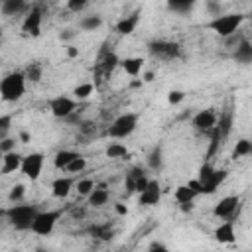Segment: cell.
<instances>
[{
    "label": "cell",
    "mask_w": 252,
    "mask_h": 252,
    "mask_svg": "<svg viewBox=\"0 0 252 252\" xmlns=\"http://www.w3.org/2000/svg\"><path fill=\"white\" fill-rule=\"evenodd\" d=\"M167 6H169V10H173V12L185 14V12H191V8H193V2H189V0H185V2H169Z\"/></svg>",
    "instance_id": "8d00e7d4"
},
{
    "label": "cell",
    "mask_w": 252,
    "mask_h": 252,
    "mask_svg": "<svg viewBox=\"0 0 252 252\" xmlns=\"http://www.w3.org/2000/svg\"><path fill=\"white\" fill-rule=\"evenodd\" d=\"M93 93H94V85L93 83H79L73 89V98L75 100H87Z\"/></svg>",
    "instance_id": "484cf974"
},
{
    "label": "cell",
    "mask_w": 252,
    "mask_h": 252,
    "mask_svg": "<svg viewBox=\"0 0 252 252\" xmlns=\"http://www.w3.org/2000/svg\"><path fill=\"white\" fill-rule=\"evenodd\" d=\"M22 159H24V156L22 154H18V152H8V154H4V158H2V165H0V175H8V173H14V171H18L20 169V165H22Z\"/></svg>",
    "instance_id": "9a60e30c"
},
{
    "label": "cell",
    "mask_w": 252,
    "mask_h": 252,
    "mask_svg": "<svg viewBox=\"0 0 252 252\" xmlns=\"http://www.w3.org/2000/svg\"><path fill=\"white\" fill-rule=\"evenodd\" d=\"M187 187H189V189H191L195 195H201V183H199L197 179H191V181L187 183Z\"/></svg>",
    "instance_id": "b9f144b4"
},
{
    "label": "cell",
    "mask_w": 252,
    "mask_h": 252,
    "mask_svg": "<svg viewBox=\"0 0 252 252\" xmlns=\"http://www.w3.org/2000/svg\"><path fill=\"white\" fill-rule=\"evenodd\" d=\"M49 110L55 118H69L77 110V100L67 94H59L49 100Z\"/></svg>",
    "instance_id": "9c48e42d"
},
{
    "label": "cell",
    "mask_w": 252,
    "mask_h": 252,
    "mask_svg": "<svg viewBox=\"0 0 252 252\" xmlns=\"http://www.w3.org/2000/svg\"><path fill=\"white\" fill-rule=\"evenodd\" d=\"M12 128V114H0V140L8 138Z\"/></svg>",
    "instance_id": "d590c367"
},
{
    "label": "cell",
    "mask_w": 252,
    "mask_h": 252,
    "mask_svg": "<svg viewBox=\"0 0 252 252\" xmlns=\"http://www.w3.org/2000/svg\"><path fill=\"white\" fill-rule=\"evenodd\" d=\"M104 154H106V158H110V159H124V158H128V148L124 146V144H120V142H110L108 146H106V150H104Z\"/></svg>",
    "instance_id": "cb8c5ba5"
},
{
    "label": "cell",
    "mask_w": 252,
    "mask_h": 252,
    "mask_svg": "<svg viewBox=\"0 0 252 252\" xmlns=\"http://www.w3.org/2000/svg\"><path fill=\"white\" fill-rule=\"evenodd\" d=\"M79 55V49H75L73 45H67V57H77Z\"/></svg>",
    "instance_id": "ee69618b"
},
{
    "label": "cell",
    "mask_w": 252,
    "mask_h": 252,
    "mask_svg": "<svg viewBox=\"0 0 252 252\" xmlns=\"http://www.w3.org/2000/svg\"><path fill=\"white\" fill-rule=\"evenodd\" d=\"M0 47H2V32H0Z\"/></svg>",
    "instance_id": "c3c4849f"
},
{
    "label": "cell",
    "mask_w": 252,
    "mask_h": 252,
    "mask_svg": "<svg viewBox=\"0 0 252 252\" xmlns=\"http://www.w3.org/2000/svg\"><path fill=\"white\" fill-rule=\"evenodd\" d=\"M79 26H81V30H85V32H94V30H98L100 26H102V18L100 16H83L81 18V22H79Z\"/></svg>",
    "instance_id": "f1b7e54d"
},
{
    "label": "cell",
    "mask_w": 252,
    "mask_h": 252,
    "mask_svg": "<svg viewBox=\"0 0 252 252\" xmlns=\"http://www.w3.org/2000/svg\"><path fill=\"white\" fill-rule=\"evenodd\" d=\"M0 10L6 16H16V14H20V12L26 10V2L24 0H4L2 6H0Z\"/></svg>",
    "instance_id": "d4e9b609"
},
{
    "label": "cell",
    "mask_w": 252,
    "mask_h": 252,
    "mask_svg": "<svg viewBox=\"0 0 252 252\" xmlns=\"http://www.w3.org/2000/svg\"><path fill=\"white\" fill-rule=\"evenodd\" d=\"M37 213V207L32 203H12V207L6 211V217L16 230H30Z\"/></svg>",
    "instance_id": "7a4b0ae2"
},
{
    "label": "cell",
    "mask_w": 252,
    "mask_h": 252,
    "mask_svg": "<svg viewBox=\"0 0 252 252\" xmlns=\"http://www.w3.org/2000/svg\"><path fill=\"white\" fill-rule=\"evenodd\" d=\"M114 211H116L118 215H126V213H128V207H126L124 203H116V205H114Z\"/></svg>",
    "instance_id": "7bdbcfd3"
},
{
    "label": "cell",
    "mask_w": 252,
    "mask_h": 252,
    "mask_svg": "<svg viewBox=\"0 0 252 252\" xmlns=\"http://www.w3.org/2000/svg\"><path fill=\"white\" fill-rule=\"evenodd\" d=\"M26 77H24V71H12V73H6L2 79H0V98L4 102H16L24 96L26 93Z\"/></svg>",
    "instance_id": "6da1fadb"
},
{
    "label": "cell",
    "mask_w": 252,
    "mask_h": 252,
    "mask_svg": "<svg viewBox=\"0 0 252 252\" xmlns=\"http://www.w3.org/2000/svg\"><path fill=\"white\" fill-rule=\"evenodd\" d=\"M238 205H240V197H238V195H226V197H222V199L215 205L213 215H215L217 219H230V217L236 213Z\"/></svg>",
    "instance_id": "7c38bea8"
},
{
    "label": "cell",
    "mask_w": 252,
    "mask_h": 252,
    "mask_svg": "<svg viewBox=\"0 0 252 252\" xmlns=\"http://www.w3.org/2000/svg\"><path fill=\"white\" fill-rule=\"evenodd\" d=\"M20 140H22L24 144H28V142H30V134H28L26 130H24V132H20Z\"/></svg>",
    "instance_id": "f6af8a7d"
},
{
    "label": "cell",
    "mask_w": 252,
    "mask_h": 252,
    "mask_svg": "<svg viewBox=\"0 0 252 252\" xmlns=\"http://www.w3.org/2000/svg\"><path fill=\"white\" fill-rule=\"evenodd\" d=\"M2 158H4V154H2V152H0V161H2Z\"/></svg>",
    "instance_id": "f907efd6"
},
{
    "label": "cell",
    "mask_w": 252,
    "mask_h": 252,
    "mask_svg": "<svg viewBox=\"0 0 252 252\" xmlns=\"http://www.w3.org/2000/svg\"><path fill=\"white\" fill-rule=\"evenodd\" d=\"M24 197H26V185H24V183H16V185H12V189H10V193H8L10 203H22Z\"/></svg>",
    "instance_id": "d6a6232c"
},
{
    "label": "cell",
    "mask_w": 252,
    "mask_h": 252,
    "mask_svg": "<svg viewBox=\"0 0 252 252\" xmlns=\"http://www.w3.org/2000/svg\"><path fill=\"white\" fill-rule=\"evenodd\" d=\"M75 33L71 32V30H65V33H61V39H69V37H73Z\"/></svg>",
    "instance_id": "7dc6e473"
},
{
    "label": "cell",
    "mask_w": 252,
    "mask_h": 252,
    "mask_svg": "<svg viewBox=\"0 0 252 252\" xmlns=\"http://www.w3.org/2000/svg\"><path fill=\"white\" fill-rule=\"evenodd\" d=\"M191 126H193L195 132L209 136V134L215 130V126H217V112H215V108L199 110V112L191 118Z\"/></svg>",
    "instance_id": "ba28073f"
},
{
    "label": "cell",
    "mask_w": 252,
    "mask_h": 252,
    "mask_svg": "<svg viewBox=\"0 0 252 252\" xmlns=\"http://www.w3.org/2000/svg\"><path fill=\"white\" fill-rule=\"evenodd\" d=\"M213 236H215V240H217V242H220V244H232V242H234V238H236L232 220H224V222H220V224L215 228Z\"/></svg>",
    "instance_id": "2e32d148"
},
{
    "label": "cell",
    "mask_w": 252,
    "mask_h": 252,
    "mask_svg": "<svg viewBox=\"0 0 252 252\" xmlns=\"http://www.w3.org/2000/svg\"><path fill=\"white\" fill-rule=\"evenodd\" d=\"M173 197H175V201L181 205V207H185V205H193V201H195V193L187 187V183L185 185H179V187H175V191H173Z\"/></svg>",
    "instance_id": "603a6c76"
},
{
    "label": "cell",
    "mask_w": 252,
    "mask_h": 252,
    "mask_svg": "<svg viewBox=\"0 0 252 252\" xmlns=\"http://www.w3.org/2000/svg\"><path fill=\"white\" fill-rule=\"evenodd\" d=\"M67 8H69L71 12H81L83 8H87V2H85V0H69V2H67Z\"/></svg>",
    "instance_id": "ab89813d"
},
{
    "label": "cell",
    "mask_w": 252,
    "mask_h": 252,
    "mask_svg": "<svg viewBox=\"0 0 252 252\" xmlns=\"http://www.w3.org/2000/svg\"><path fill=\"white\" fill-rule=\"evenodd\" d=\"M146 252H171L163 242H152L150 244V248L146 250Z\"/></svg>",
    "instance_id": "60d3db41"
},
{
    "label": "cell",
    "mask_w": 252,
    "mask_h": 252,
    "mask_svg": "<svg viewBox=\"0 0 252 252\" xmlns=\"http://www.w3.org/2000/svg\"><path fill=\"white\" fill-rule=\"evenodd\" d=\"M61 215H63V211H39L37 215H35V219H33V222H32V232H35L37 236H49L51 232H53V228H55V224H57V220L61 219Z\"/></svg>",
    "instance_id": "8992f818"
},
{
    "label": "cell",
    "mask_w": 252,
    "mask_h": 252,
    "mask_svg": "<svg viewBox=\"0 0 252 252\" xmlns=\"http://www.w3.org/2000/svg\"><path fill=\"white\" fill-rule=\"evenodd\" d=\"M138 126V114L134 112H124L120 116H116L110 126H108V136L114 138V140H122V138H128Z\"/></svg>",
    "instance_id": "5b68a950"
},
{
    "label": "cell",
    "mask_w": 252,
    "mask_h": 252,
    "mask_svg": "<svg viewBox=\"0 0 252 252\" xmlns=\"http://www.w3.org/2000/svg\"><path fill=\"white\" fill-rule=\"evenodd\" d=\"M226 177H228L226 169H215L211 163H203L195 179L201 183V195H213L219 189V185L224 183Z\"/></svg>",
    "instance_id": "3957f363"
},
{
    "label": "cell",
    "mask_w": 252,
    "mask_h": 252,
    "mask_svg": "<svg viewBox=\"0 0 252 252\" xmlns=\"http://www.w3.org/2000/svg\"><path fill=\"white\" fill-rule=\"evenodd\" d=\"M22 30L33 37H37L41 33V12L37 8H33L32 12H28V16L22 22Z\"/></svg>",
    "instance_id": "5bb4252c"
},
{
    "label": "cell",
    "mask_w": 252,
    "mask_h": 252,
    "mask_svg": "<svg viewBox=\"0 0 252 252\" xmlns=\"http://www.w3.org/2000/svg\"><path fill=\"white\" fill-rule=\"evenodd\" d=\"M150 177L146 175V171L142 167H132L128 173H126V189L128 193H142L148 185Z\"/></svg>",
    "instance_id": "8fae6325"
},
{
    "label": "cell",
    "mask_w": 252,
    "mask_h": 252,
    "mask_svg": "<svg viewBox=\"0 0 252 252\" xmlns=\"http://www.w3.org/2000/svg\"><path fill=\"white\" fill-rule=\"evenodd\" d=\"M146 163H148V167H150V169H154V171L161 169V165H163V154H161V148H158V146H156V148L148 154Z\"/></svg>",
    "instance_id": "83f0119b"
},
{
    "label": "cell",
    "mask_w": 252,
    "mask_h": 252,
    "mask_svg": "<svg viewBox=\"0 0 252 252\" xmlns=\"http://www.w3.org/2000/svg\"><path fill=\"white\" fill-rule=\"evenodd\" d=\"M41 73H43V69H41L39 63H30V65L26 67V71H24V77H26V81L37 83V81L41 79Z\"/></svg>",
    "instance_id": "f546056e"
},
{
    "label": "cell",
    "mask_w": 252,
    "mask_h": 252,
    "mask_svg": "<svg viewBox=\"0 0 252 252\" xmlns=\"http://www.w3.org/2000/svg\"><path fill=\"white\" fill-rule=\"evenodd\" d=\"M73 191V179L71 177H57L51 181V195L55 199H65Z\"/></svg>",
    "instance_id": "ac0fdd59"
},
{
    "label": "cell",
    "mask_w": 252,
    "mask_h": 252,
    "mask_svg": "<svg viewBox=\"0 0 252 252\" xmlns=\"http://www.w3.org/2000/svg\"><path fill=\"white\" fill-rule=\"evenodd\" d=\"M94 185H96V183H94L91 177H85V179H79L75 187H77V193H79L81 197H89L91 191L94 189Z\"/></svg>",
    "instance_id": "1f68e13d"
},
{
    "label": "cell",
    "mask_w": 252,
    "mask_h": 252,
    "mask_svg": "<svg viewBox=\"0 0 252 252\" xmlns=\"http://www.w3.org/2000/svg\"><path fill=\"white\" fill-rule=\"evenodd\" d=\"M154 81V73L152 71H148L146 75H144V83H152Z\"/></svg>",
    "instance_id": "bcb514c9"
},
{
    "label": "cell",
    "mask_w": 252,
    "mask_h": 252,
    "mask_svg": "<svg viewBox=\"0 0 252 252\" xmlns=\"http://www.w3.org/2000/svg\"><path fill=\"white\" fill-rule=\"evenodd\" d=\"M120 67L124 69L126 75L130 77H138L142 73V67H144V59L142 57H126L120 61Z\"/></svg>",
    "instance_id": "44dd1931"
},
{
    "label": "cell",
    "mask_w": 252,
    "mask_h": 252,
    "mask_svg": "<svg viewBox=\"0 0 252 252\" xmlns=\"http://www.w3.org/2000/svg\"><path fill=\"white\" fill-rule=\"evenodd\" d=\"M85 167H87V159L79 154V156H77V158L67 165V169H65V171H67V173H81V171H85Z\"/></svg>",
    "instance_id": "836d02e7"
},
{
    "label": "cell",
    "mask_w": 252,
    "mask_h": 252,
    "mask_svg": "<svg viewBox=\"0 0 252 252\" xmlns=\"http://www.w3.org/2000/svg\"><path fill=\"white\" fill-rule=\"evenodd\" d=\"M185 100V93L183 91H177V89H173V91H169L167 93V102L169 104H179V102H183Z\"/></svg>",
    "instance_id": "74e56055"
},
{
    "label": "cell",
    "mask_w": 252,
    "mask_h": 252,
    "mask_svg": "<svg viewBox=\"0 0 252 252\" xmlns=\"http://www.w3.org/2000/svg\"><path fill=\"white\" fill-rule=\"evenodd\" d=\"M138 195H140L138 197L140 205H146V207L158 205L159 199H161V185H159V181L158 179H150L148 185H146V189L142 193H138Z\"/></svg>",
    "instance_id": "4fadbf2b"
},
{
    "label": "cell",
    "mask_w": 252,
    "mask_h": 252,
    "mask_svg": "<svg viewBox=\"0 0 252 252\" xmlns=\"http://www.w3.org/2000/svg\"><path fill=\"white\" fill-rule=\"evenodd\" d=\"M234 59L238 63H250L252 61V43L242 37L238 43H236V49H234Z\"/></svg>",
    "instance_id": "ffe728a7"
},
{
    "label": "cell",
    "mask_w": 252,
    "mask_h": 252,
    "mask_svg": "<svg viewBox=\"0 0 252 252\" xmlns=\"http://www.w3.org/2000/svg\"><path fill=\"white\" fill-rule=\"evenodd\" d=\"M242 22H244V16L242 14H219V16H215L207 24V28L213 30L217 35H220V37L226 39V37L234 35L240 30Z\"/></svg>",
    "instance_id": "277c9868"
},
{
    "label": "cell",
    "mask_w": 252,
    "mask_h": 252,
    "mask_svg": "<svg viewBox=\"0 0 252 252\" xmlns=\"http://www.w3.org/2000/svg\"><path fill=\"white\" fill-rule=\"evenodd\" d=\"M43 161H45V156H43L41 152H32V154L24 156L22 165H20V171H22L28 179L35 181V179H39V175H41V171H43Z\"/></svg>",
    "instance_id": "52a82bcc"
},
{
    "label": "cell",
    "mask_w": 252,
    "mask_h": 252,
    "mask_svg": "<svg viewBox=\"0 0 252 252\" xmlns=\"http://www.w3.org/2000/svg\"><path fill=\"white\" fill-rule=\"evenodd\" d=\"M138 22H140V12H132V14H128V16H122V18L116 22V33H120V35H130V33L136 30Z\"/></svg>",
    "instance_id": "e0dca14e"
},
{
    "label": "cell",
    "mask_w": 252,
    "mask_h": 252,
    "mask_svg": "<svg viewBox=\"0 0 252 252\" xmlns=\"http://www.w3.org/2000/svg\"><path fill=\"white\" fill-rule=\"evenodd\" d=\"M118 63H120V61H118V57H116L114 53H106V55L102 57V61H100V67H102L104 73H110Z\"/></svg>",
    "instance_id": "e575fe53"
},
{
    "label": "cell",
    "mask_w": 252,
    "mask_h": 252,
    "mask_svg": "<svg viewBox=\"0 0 252 252\" xmlns=\"http://www.w3.org/2000/svg\"><path fill=\"white\" fill-rule=\"evenodd\" d=\"M14 148H16V140L14 138H4V140H0V152L2 154H8V152H14Z\"/></svg>",
    "instance_id": "f35d334b"
},
{
    "label": "cell",
    "mask_w": 252,
    "mask_h": 252,
    "mask_svg": "<svg viewBox=\"0 0 252 252\" xmlns=\"http://www.w3.org/2000/svg\"><path fill=\"white\" fill-rule=\"evenodd\" d=\"M91 234L96 236V238H100V240H110L112 234H114V230H112L110 224H96V226L91 228Z\"/></svg>",
    "instance_id": "4dcf8cb0"
},
{
    "label": "cell",
    "mask_w": 252,
    "mask_h": 252,
    "mask_svg": "<svg viewBox=\"0 0 252 252\" xmlns=\"http://www.w3.org/2000/svg\"><path fill=\"white\" fill-rule=\"evenodd\" d=\"M252 154V142L248 140V138H240L238 142H236V146H234V150H232V158L236 159V158H246V156H250Z\"/></svg>",
    "instance_id": "4316f807"
},
{
    "label": "cell",
    "mask_w": 252,
    "mask_h": 252,
    "mask_svg": "<svg viewBox=\"0 0 252 252\" xmlns=\"http://www.w3.org/2000/svg\"><path fill=\"white\" fill-rule=\"evenodd\" d=\"M150 53L158 59H175L181 55V47L179 43L175 41H167V39H158V41H152L148 45Z\"/></svg>",
    "instance_id": "30bf717a"
},
{
    "label": "cell",
    "mask_w": 252,
    "mask_h": 252,
    "mask_svg": "<svg viewBox=\"0 0 252 252\" xmlns=\"http://www.w3.org/2000/svg\"><path fill=\"white\" fill-rule=\"evenodd\" d=\"M108 197H110V193H108V189L104 185H94V189L87 197V203L91 207H96L98 209V207H104L108 203Z\"/></svg>",
    "instance_id": "d6986e66"
},
{
    "label": "cell",
    "mask_w": 252,
    "mask_h": 252,
    "mask_svg": "<svg viewBox=\"0 0 252 252\" xmlns=\"http://www.w3.org/2000/svg\"><path fill=\"white\" fill-rule=\"evenodd\" d=\"M79 154L75 152V150H59L57 154H55V158H53V165L57 167V169H67V165L77 158Z\"/></svg>",
    "instance_id": "7402d4cb"
},
{
    "label": "cell",
    "mask_w": 252,
    "mask_h": 252,
    "mask_svg": "<svg viewBox=\"0 0 252 252\" xmlns=\"http://www.w3.org/2000/svg\"><path fill=\"white\" fill-rule=\"evenodd\" d=\"M37 252H45V250H43V248H37Z\"/></svg>",
    "instance_id": "681fc988"
}]
</instances>
